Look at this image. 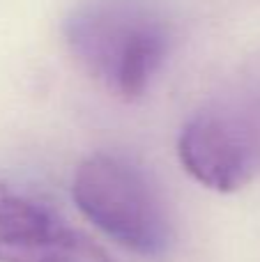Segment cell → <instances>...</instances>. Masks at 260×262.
Returning a JSON list of instances; mask_svg holds the SVG:
<instances>
[{"mask_svg": "<svg viewBox=\"0 0 260 262\" xmlns=\"http://www.w3.org/2000/svg\"><path fill=\"white\" fill-rule=\"evenodd\" d=\"M62 32L78 67L124 101L145 95L173 41L157 0H83Z\"/></svg>", "mask_w": 260, "mask_h": 262, "instance_id": "cell-1", "label": "cell"}, {"mask_svg": "<svg viewBox=\"0 0 260 262\" xmlns=\"http://www.w3.org/2000/svg\"><path fill=\"white\" fill-rule=\"evenodd\" d=\"M184 170L207 189L230 193L260 175V83L205 104L178 140Z\"/></svg>", "mask_w": 260, "mask_h": 262, "instance_id": "cell-3", "label": "cell"}, {"mask_svg": "<svg viewBox=\"0 0 260 262\" xmlns=\"http://www.w3.org/2000/svg\"><path fill=\"white\" fill-rule=\"evenodd\" d=\"M72 195L88 221L141 258H166L175 230L159 189L118 154H90L74 172Z\"/></svg>", "mask_w": 260, "mask_h": 262, "instance_id": "cell-2", "label": "cell"}, {"mask_svg": "<svg viewBox=\"0 0 260 262\" xmlns=\"http://www.w3.org/2000/svg\"><path fill=\"white\" fill-rule=\"evenodd\" d=\"M0 262H113L58 212L0 184Z\"/></svg>", "mask_w": 260, "mask_h": 262, "instance_id": "cell-4", "label": "cell"}]
</instances>
